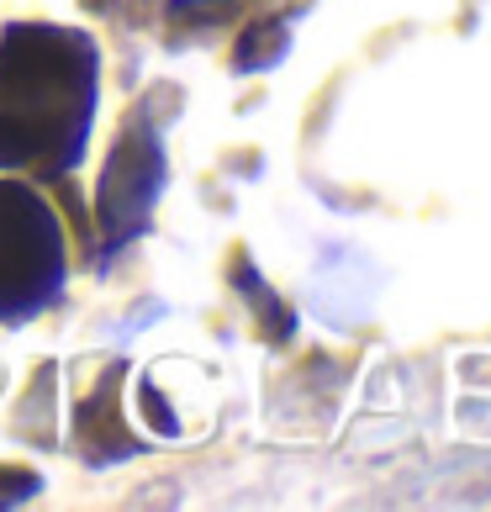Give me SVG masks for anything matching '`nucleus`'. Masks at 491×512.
<instances>
[{
    "mask_svg": "<svg viewBox=\"0 0 491 512\" xmlns=\"http://www.w3.org/2000/svg\"><path fill=\"white\" fill-rule=\"evenodd\" d=\"M101 96V53L80 27L11 22L0 32V169L69 175Z\"/></svg>",
    "mask_w": 491,
    "mask_h": 512,
    "instance_id": "f257e3e1",
    "label": "nucleus"
},
{
    "mask_svg": "<svg viewBox=\"0 0 491 512\" xmlns=\"http://www.w3.org/2000/svg\"><path fill=\"white\" fill-rule=\"evenodd\" d=\"M64 291V227L32 185L0 180V322H27Z\"/></svg>",
    "mask_w": 491,
    "mask_h": 512,
    "instance_id": "f03ea898",
    "label": "nucleus"
},
{
    "mask_svg": "<svg viewBox=\"0 0 491 512\" xmlns=\"http://www.w3.org/2000/svg\"><path fill=\"white\" fill-rule=\"evenodd\" d=\"M164 185V154H159V138L148 127L127 132L111 154L106 175H101V227H106V249H117L122 238H132L138 227L148 222V206H154Z\"/></svg>",
    "mask_w": 491,
    "mask_h": 512,
    "instance_id": "7ed1b4c3",
    "label": "nucleus"
}]
</instances>
